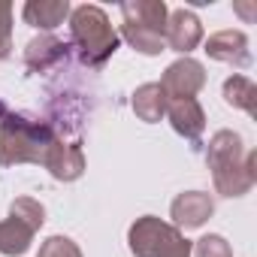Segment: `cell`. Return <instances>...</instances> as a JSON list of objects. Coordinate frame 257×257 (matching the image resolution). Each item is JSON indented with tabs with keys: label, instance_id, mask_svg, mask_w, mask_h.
I'll return each instance as SVG.
<instances>
[{
	"label": "cell",
	"instance_id": "22",
	"mask_svg": "<svg viewBox=\"0 0 257 257\" xmlns=\"http://www.w3.org/2000/svg\"><path fill=\"white\" fill-rule=\"evenodd\" d=\"M7 115V106H4V100H0V118H4Z\"/></svg>",
	"mask_w": 257,
	"mask_h": 257
},
{
	"label": "cell",
	"instance_id": "7",
	"mask_svg": "<svg viewBox=\"0 0 257 257\" xmlns=\"http://www.w3.org/2000/svg\"><path fill=\"white\" fill-rule=\"evenodd\" d=\"M215 215V200L206 194V191H185L173 200L170 206V218H173V227L176 230H197L203 227L209 218Z\"/></svg>",
	"mask_w": 257,
	"mask_h": 257
},
{
	"label": "cell",
	"instance_id": "11",
	"mask_svg": "<svg viewBox=\"0 0 257 257\" xmlns=\"http://www.w3.org/2000/svg\"><path fill=\"white\" fill-rule=\"evenodd\" d=\"M67 43H61L58 37H52V34H40V37H34L31 43H28V49H25V64L34 70V73H49L52 67H58V64H64L67 61Z\"/></svg>",
	"mask_w": 257,
	"mask_h": 257
},
{
	"label": "cell",
	"instance_id": "15",
	"mask_svg": "<svg viewBox=\"0 0 257 257\" xmlns=\"http://www.w3.org/2000/svg\"><path fill=\"white\" fill-rule=\"evenodd\" d=\"M37 230L31 224H25L22 218H4L0 221V254L4 257H22L28 254L31 242H34Z\"/></svg>",
	"mask_w": 257,
	"mask_h": 257
},
{
	"label": "cell",
	"instance_id": "14",
	"mask_svg": "<svg viewBox=\"0 0 257 257\" xmlns=\"http://www.w3.org/2000/svg\"><path fill=\"white\" fill-rule=\"evenodd\" d=\"M167 103H170V97L164 94L161 82H146V85H140V88L134 91V100H131L137 118L146 121V124H158V121L167 115Z\"/></svg>",
	"mask_w": 257,
	"mask_h": 257
},
{
	"label": "cell",
	"instance_id": "20",
	"mask_svg": "<svg viewBox=\"0 0 257 257\" xmlns=\"http://www.w3.org/2000/svg\"><path fill=\"white\" fill-rule=\"evenodd\" d=\"M194 257H233V248H230V242H227L224 236L209 233V236L197 239V245H194Z\"/></svg>",
	"mask_w": 257,
	"mask_h": 257
},
{
	"label": "cell",
	"instance_id": "4",
	"mask_svg": "<svg viewBox=\"0 0 257 257\" xmlns=\"http://www.w3.org/2000/svg\"><path fill=\"white\" fill-rule=\"evenodd\" d=\"M127 245H131L134 257H191L194 254V242L182 230H176L173 224L155 215H143L131 224Z\"/></svg>",
	"mask_w": 257,
	"mask_h": 257
},
{
	"label": "cell",
	"instance_id": "18",
	"mask_svg": "<svg viewBox=\"0 0 257 257\" xmlns=\"http://www.w3.org/2000/svg\"><path fill=\"white\" fill-rule=\"evenodd\" d=\"M10 215H13V218H22V221L31 224L34 230H40V227L46 224V209H43L37 200H31V197L13 200V203H10Z\"/></svg>",
	"mask_w": 257,
	"mask_h": 257
},
{
	"label": "cell",
	"instance_id": "6",
	"mask_svg": "<svg viewBox=\"0 0 257 257\" xmlns=\"http://www.w3.org/2000/svg\"><path fill=\"white\" fill-rule=\"evenodd\" d=\"M43 167L58 179V182H76L85 173V155H82V140H64L55 137V143L46 152Z\"/></svg>",
	"mask_w": 257,
	"mask_h": 257
},
{
	"label": "cell",
	"instance_id": "10",
	"mask_svg": "<svg viewBox=\"0 0 257 257\" xmlns=\"http://www.w3.org/2000/svg\"><path fill=\"white\" fill-rule=\"evenodd\" d=\"M167 118L173 124V131L179 137L191 140V143H197L203 137V131H206V112L197 103V97H191V100H170L167 103Z\"/></svg>",
	"mask_w": 257,
	"mask_h": 257
},
{
	"label": "cell",
	"instance_id": "13",
	"mask_svg": "<svg viewBox=\"0 0 257 257\" xmlns=\"http://www.w3.org/2000/svg\"><path fill=\"white\" fill-rule=\"evenodd\" d=\"M22 19L31 28L55 31L58 25H64L70 19V4L67 0H28L25 10H22Z\"/></svg>",
	"mask_w": 257,
	"mask_h": 257
},
{
	"label": "cell",
	"instance_id": "2",
	"mask_svg": "<svg viewBox=\"0 0 257 257\" xmlns=\"http://www.w3.org/2000/svg\"><path fill=\"white\" fill-rule=\"evenodd\" d=\"M55 137L49 121L28 112H7L0 118V167L43 164Z\"/></svg>",
	"mask_w": 257,
	"mask_h": 257
},
{
	"label": "cell",
	"instance_id": "16",
	"mask_svg": "<svg viewBox=\"0 0 257 257\" xmlns=\"http://www.w3.org/2000/svg\"><path fill=\"white\" fill-rule=\"evenodd\" d=\"M224 100H227V106H233V109H242V112H248V115H254L257 112V88H254V82L251 79H245V76H230L227 82H224Z\"/></svg>",
	"mask_w": 257,
	"mask_h": 257
},
{
	"label": "cell",
	"instance_id": "9",
	"mask_svg": "<svg viewBox=\"0 0 257 257\" xmlns=\"http://www.w3.org/2000/svg\"><path fill=\"white\" fill-rule=\"evenodd\" d=\"M206 55L212 61L230 64L236 70L251 67V49H248V37L242 31H218L206 40Z\"/></svg>",
	"mask_w": 257,
	"mask_h": 257
},
{
	"label": "cell",
	"instance_id": "3",
	"mask_svg": "<svg viewBox=\"0 0 257 257\" xmlns=\"http://www.w3.org/2000/svg\"><path fill=\"white\" fill-rule=\"evenodd\" d=\"M70 40L79 61L91 70H100L121 46L118 31L109 25V16L94 4L70 10Z\"/></svg>",
	"mask_w": 257,
	"mask_h": 257
},
{
	"label": "cell",
	"instance_id": "8",
	"mask_svg": "<svg viewBox=\"0 0 257 257\" xmlns=\"http://www.w3.org/2000/svg\"><path fill=\"white\" fill-rule=\"evenodd\" d=\"M164 43L179 52L182 58H188L200 43H203V25L191 10H173L167 19V31H164Z\"/></svg>",
	"mask_w": 257,
	"mask_h": 257
},
{
	"label": "cell",
	"instance_id": "5",
	"mask_svg": "<svg viewBox=\"0 0 257 257\" xmlns=\"http://www.w3.org/2000/svg\"><path fill=\"white\" fill-rule=\"evenodd\" d=\"M161 88L170 100H191L206 88V67L194 58H179L164 70Z\"/></svg>",
	"mask_w": 257,
	"mask_h": 257
},
{
	"label": "cell",
	"instance_id": "12",
	"mask_svg": "<svg viewBox=\"0 0 257 257\" xmlns=\"http://www.w3.org/2000/svg\"><path fill=\"white\" fill-rule=\"evenodd\" d=\"M121 16H124V25H140L164 34L170 10L164 0H127V4H121Z\"/></svg>",
	"mask_w": 257,
	"mask_h": 257
},
{
	"label": "cell",
	"instance_id": "1",
	"mask_svg": "<svg viewBox=\"0 0 257 257\" xmlns=\"http://www.w3.org/2000/svg\"><path fill=\"white\" fill-rule=\"evenodd\" d=\"M206 167L212 170V182L221 197H245L257 182V155L245 152L236 131H218L209 140Z\"/></svg>",
	"mask_w": 257,
	"mask_h": 257
},
{
	"label": "cell",
	"instance_id": "17",
	"mask_svg": "<svg viewBox=\"0 0 257 257\" xmlns=\"http://www.w3.org/2000/svg\"><path fill=\"white\" fill-rule=\"evenodd\" d=\"M121 40H127L140 55H161L164 52V34H158V31H152V28H140V25H121V34H118Z\"/></svg>",
	"mask_w": 257,
	"mask_h": 257
},
{
	"label": "cell",
	"instance_id": "21",
	"mask_svg": "<svg viewBox=\"0 0 257 257\" xmlns=\"http://www.w3.org/2000/svg\"><path fill=\"white\" fill-rule=\"evenodd\" d=\"M13 55V7L0 0V61Z\"/></svg>",
	"mask_w": 257,
	"mask_h": 257
},
{
	"label": "cell",
	"instance_id": "19",
	"mask_svg": "<svg viewBox=\"0 0 257 257\" xmlns=\"http://www.w3.org/2000/svg\"><path fill=\"white\" fill-rule=\"evenodd\" d=\"M37 257H82V248L70 236H49L40 245V254Z\"/></svg>",
	"mask_w": 257,
	"mask_h": 257
}]
</instances>
